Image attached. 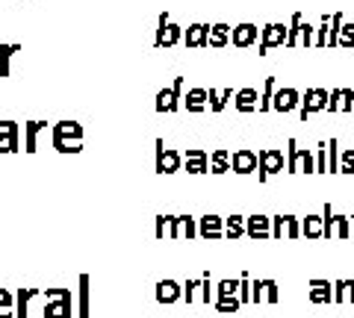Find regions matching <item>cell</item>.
I'll return each mask as SVG.
<instances>
[{
	"mask_svg": "<svg viewBox=\"0 0 354 318\" xmlns=\"http://www.w3.org/2000/svg\"><path fill=\"white\" fill-rule=\"evenodd\" d=\"M334 304H348V298H346V280H334Z\"/></svg>",
	"mask_w": 354,
	"mask_h": 318,
	"instance_id": "obj_31",
	"label": "cell"
},
{
	"mask_svg": "<svg viewBox=\"0 0 354 318\" xmlns=\"http://www.w3.org/2000/svg\"><path fill=\"white\" fill-rule=\"evenodd\" d=\"M216 310L218 312H239L242 310V301H239V295H234V298H216Z\"/></svg>",
	"mask_w": 354,
	"mask_h": 318,
	"instance_id": "obj_21",
	"label": "cell"
},
{
	"mask_svg": "<svg viewBox=\"0 0 354 318\" xmlns=\"http://www.w3.org/2000/svg\"><path fill=\"white\" fill-rule=\"evenodd\" d=\"M44 124L41 121H32V124H27L24 127V139H27V153H32L36 150V136H39V130H41Z\"/></svg>",
	"mask_w": 354,
	"mask_h": 318,
	"instance_id": "obj_23",
	"label": "cell"
},
{
	"mask_svg": "<svg viewBox=\"0 0 354 318\" xmlns=\"http://www.w3.org/2000/svg\"><path fill=\"white\" fill-rule=\"evenodd\" d=\"M174 39H177V30L169 27V32H165V41H174Z\"/></svg>",
	"mask_w": 354,
	"mask_h": 318,
	"instance_id": "obj_39",
	"label": "cell"
},
{
	"mask_svg": "<svg viewBox=\"0 0 354 318\" xmlns=\"http://www.w3.org/2000/svg\"><path fill=\"white\" fill-rule=\"evenodd\" d=\"M245 236L254 239V242H266V239H272V218L248 215L245 218Z\"/></svg>",
	"mask_w": 354,
	"mask_h": 318,
	"instance_id": "obj_7",
	"label": "cell"
},
{
	"mask_svg": "<svg viewBox=\"0 0 354 318\" xmlns=\"http://www.w3.org/2000/svg\"><path fill=\"white\" fill-rule=\"evenodd\" d=\"M234 168H236L239 174H248V171L257 168V157H254V153H248V150H239L236 157H234Z\"/></svg>",
	"mask_w": 354,
	"mask_h": 318,
	"instance_id": "obj_16",
	"label": "cell"
},
{
	"mask_svg": "<svg viewBox=\"0 0 354 318\" xmlns=\"http://www.w3.org/2000/svg\"><path fill=\"white\" fill-rule=\"evenodd\" d=\"M281 168H283V157L278 150H263L260 153V180H266L269 174L281 171Z\"/></svg>",
	"mask_w": 354,
	"mask_h": 318,
	"instance_id": "obj_11",
	"label": "cell"
},
{
	"mask_svg": "<svg viewBox=\"0 0 354 318\" xmlns=\"http://www.w3.org/2000/svg\"><path fill=\"white\" fill-rule=\"evenodd\" d=\"M171 218L174 215H157V218H153V236H157V239L169 236L171 233Z\"/></svg>",
	"mask_w": 354,
	"mask_h": 318,
	"instance_id": "obj_20",
	"label": "cell"
},
{
	"mask_svg": "<svg viewBox=\"0 0 354 318\" xmlns=\"http://www.w3.org/2000/svg\"><path fill=\"white\" fill-rule=\"evenodd\" d=\"M234 295H239V280H234V277L218 280V286H216V298H234Z\"/></svg>",
	"mask_w": 354,
	"mask_h": 318,
	"instance_id": "obj_18",
	"label": "cell"
},
{
	"mask_svg": "<svg viewBox=\"0 0 354 318\" xmlns=\"http://www.w3.org/2000/svg\"><path fill=\"white\" fill-rule=\"evenodd\" d=\"M239 301H242V306L251 304V274H245V271L239 274Z\"/></svg>",
	"mask_w": 354,
	"mask_h": 318,
	"instance_id": "obj_24",
	"label": "cell"
},
{
	"mask_svg": "<svg viewBox=\"0 0 354 318\" xmlns=\"http://www.w3.org/2000/svg\"><path fill=\"white\" fill-rule=\"evenodd\" d=\"M348 236H351V218L334 215V239H348Z\"/></svg>",
	"mask_w": 354,
	"mask_h": 318,
	"instance_id": "obj_19",
	"label": "cell"
},
{
	"mask_svg": "<svg viewBox=\"0 0 354 318\" xmlns=\"http://www.w3.org/2000/svg\"><path fill=\"white\" fill-rule=\"evenodd\" d=\"M254 39V27H239V32H236V41H239V45H248V41Z\"/></svg>",
	"mask_w": 354,
	"mask_h": 318,
	"instance_id": "obj_33",
	"label": "cell"
},
{
	"mask_svg": "<svg viewBox=\"0 0 354 318\" xmlns=\"http://www.w3.org/2000/svg\"><path fill=\"white\" fill-rule=\"evenodd\" d=\"M295 103V92H281L278 95V109H292Z\"/></svg>",
	"mask_w": 354,
	"mask_h": 318,
	"instance_id": "obj_32",
	"label": "cell"
},
{
	"mask_svg": "<svg viewBox=\"0 0 354 318\" xmlns=\"http://www.w3.org/2000/svg\"><path fill=\"white\" fill-rule=\"evenodd\" d=\"M186 171H189V174H204V171H207V157L186 159Z\"/></svg>",
	"mask_w": 354,
	"mask_h": 318,
	"instance_id": "obj_29",
	"label": "cell"
},
{
	"mask_svg": "<svg viewBox=\"0 0 354 318\" xmlns=\"http://www.w3.org/2000/svg\"><path fill=\"white\" fill-rule=\"evenodd\" d=\"M157 171L160 174H174L177 166H180V157L174 150H162V141H157Z\"/></svg>",
	"mask_w": 354,
	"mask_h": 318,
	"instance_id": "obj_12",
	"label": "cell"
},
{
	"mask_svg": "<svg viewBox=\"0 0 354 318\" xmlns=\"http://www.w3.org/2000/svg\"><path fill=\"white\" fill-rule=\"evenodd\" d=\"M301 236L304 239H322V215L301 218Z\"/></svg>",
	"mask_w": 354,
	"mask_h": 318,
	"instance_id": "obj_15",
	"label": "cell"
},
{
	"mask_svg": "<svg viewBox=\"0 0 354 318\" xmlns=\"http://www.w3.org/2000/svg\"><path fill=\"white\" fill-rule=\"evenodd\" d=\"M351 230H354V218H351Z\"/></svg>",
	"mask_w": 354,
	"mask_h": 318,
	"instance_id": "obj_40",
	"label": "cell"
},
{
	"mask_svg": "<svg viewBox=\"0 0 354 318\" xmlns=\"http://www.w3.org/2000/svg\"><path fill=\"white\" fill-rule=\"evenodd\" d=\"M198 286H201V280H186V283H183V301H186V304H192V301H195Z\"/></svg>",
	"mask_w": 354,
	"mask_h": 318,
	"instance_id": "obj_28",
	"label": "cell"
},
{
	"mask_svg": "<svg viewBox=\"0 0 354 318\" xmlns=\"http://www.w3.org/2000/svg\"><path fill=\"white\" fill-rule=\"evenodd\" d=\"M80 136H83L80 124L62 121V124L53 127V148H57L59 153H77L80 150Z\"/></svg>",
	"mask_w": 354,
	"mask_h": 318,
	"instance_id": "obj_1",
	"label": "cell"
},
{
	"mask_svg": "<svg viewBox=\"0 0 354 318\" xmlns=\"http://www.w3.org/2000/svg\"><path fill=\"white\" fill-rule=\"evenodd\" d=\"M339 171H346V174H354V153L348 150L346 157H342V168Z\"/></svg>",
	"mask_w": 354,
	"mask_h": 318,
	"instance_id": "obj_35",
	"label": "cell"
},
{
	"mask_svg": "<svg viewBox=\"0 0 354 318\" xmlns=\"http://www.w3.org/2000/svg\"><path fill=\"white\" fill-rule=\"evenodd\" d=\"M307 298H310V304H330L334 301V283L330 280H319V277H313V280H307Z\"/></svg>",
	"mask_w": 354,
	"mask_h": 318,
	"instance_id": "obj_8",
	"label": "cell"
},
{
	"mask_svg": "<svg viewBox=\"0 0 354 318\" xmlns=\"http://www.w3.org/2000/svg\"><path fill=\"white\" fill-rule=\"evenodd\" d=\"M225 171H227V153L218 150L213 157V174H225Z\"/></svg>",
	"mask_w": 354,
	"mask_h": 318,
	"instance_id": "obj_30",
	"label": "cell"
},
{
	"mask_svg": "<svg viewBox=\"0 0 354 318\" xmlns=\"http://www.w3.org/2000/svg\"><path fill=\"white\" fill-rule=\"evenodd\" d=\"M266 301H269V304H278V301H281L278 280H272V277H266Z\"/></svg>",
	"mask_w": 354,
	"mask_h": 318,
	"instance_id": "obj_26",
	"label": "cell"
},
{
	"mask_svg": "<svg viewBox=\"0 0 354 318\" xmlns=\"http://www.w3.org/2000/svg\"><path fill=\"white\" fill-rule=\"evenodd\" d=\"M254 106V92H242L239 95V109H251Z\"/></svg>",
	"mask_w": 354,
	"mask_h": 318,
	"instance_id": "obj_36",
	"label": "cell"
},
{
	"mask_svg": "<svg viewBox=\"0 0 354 318\" xmlns=\"http://www.w3.org/2000/svg\"><path fill=\"white\" fill-rule=\"evenodd\" d=\"M186 103H189V109H201L204 106V92H189Z\"/></svg>",
	"mask_w": 354,
	"mask_h": 318,
	"instance_id": "obj_34",
	"label": "cell"
},
{
	"mask_svg": "<svg viewBox=\"0 0 354 318\" xmlns=\"http://www.w3.org/2000/svg\"><path fill=\"white\" fill-rule=\"evenodd\" d=\"M48 301H44V318H71L74 306H71V289H48Z\"/></svg>",
	"mask_w": 354,
	"mask_h": 318,
	"instance_id": "obj_2",
	"label": "cell"
},
{
	"mask_svg": "<svg viewBox=\"0 0 354 318\" xmlns=\"http://www.w3.org/2000/svg\"><path fill=\"white\" fill-rule=\"evenodd\" d=\"M198 236L207 239V242H218V239H225V218H218V215L198 218Z\"/></svg>",
	"mask_w": 354,
	"mask_h": 318,
	"instance_id": "obj_6",
	"label": "cell"
},
{
	"mask_svg": "<svg viewBox=\"0 0 354 318\" xmlns=\"http://www.w3.org/2000/svg\"><path fill=\"white\" fill-rule=\"evenodd\" d=\"M198 289H201V301L204 304H213V274L204 271L201 274V286H198Z\"/></svg>",
	"mask_w": 354,
	"mask_h": 318,
	"instance_id": "obj_22",
	"label": "cell"
},
{
	"mask_svg": "<svg viewBox=\"0 0 354 318\" xmlns=\"http://www.w3.org/2000/svg\"><path fill=\"white\" fill-rule=\"evenodd\" d=\"M298 239L301 236V218L295 215H274L272 218V239Z\"/></svg>",
	"mask_w": 354,
	"mask_h": 318,
	"instance_id": "obj_3",
	"label": "cell"
},
{
	"mask_svg": "<svg viewBox=\"0 0 354 318\" xmlns=\"http://www.w3.org/2000/svg\"><path fill=\"white\" fill-rule=\"evenodd\" d=\"M39 295H41V289H18L15 292V318H27L30 315L27 306L32 298H39Z\"/></svg>",
	"mask_w": 354,
	"mask_h": 318,
	"instance_id": "obj_13",
	"label": "cell"
},
{
	"mask_svg": "<svg viewBox=\"0 0 354 318\" xmlns=\"http://www.w3.org/2000/svg\"><path fill=\"white\" fill-rule=\"evenodd\" d=\"M0 318H15V292L0 289Z\"/></svg>",
	"mask_w": 354,
	"mask_h": 318,
	"instance_id": "obj_17",
	"label": "cell"
},
{
	"mask_svg": "<svg viewBox=\"0 0 354 318\" xmlns=\"http://www.w3.org/2000/svg\"><path fill=\"white\" fill-rule=\"evenodd\" d=\"M204 30H207V27H192V32H189V41H192V45H201V41H204Z\"/></svg>",
	"mask_w": 354,
	"mask_h": 318,
	"instance_id": "obj_37",
	"label": "cell"
},
{
	"mask_svg": "<svg viewBox=\"0 0 354 318\" xmlns=\"http://www.w3.org/2000/svg\"><path fill=\"white\" fill-rule=\"evenodd\" d=\"M198 236V218H189V215H174L171 218V233L169 239H192Z\"/></svg>",
	"mask_w": 354,
	"mask_h": 318,
	"instance_id": "obj_9",
	"label": "cell"
},
{
	"mask_svg": "<svg viewBox=\"0 0 354 318\" xmlns=\"http://www.w3.org/2000/svg\"><path fill=\"white\" fill-rule=\"evenodd\" d=\"M266 301V280H251V304Z\"/></svg>",
	"mask_w": 354,
	"mask_h": 318,
	"instance_id": "obj_27",
	"label": "cell"
},
{
	"mask_svg": "<svg viewBox=\"0 0 354 318\" xmlns=\"http://www.w3.org/2000/svg\"><path fill=\"white\" fill-rule=\"evenodd\" d=\"M18 48L15 45H3V48H0V74H9V59H12V53H15Z\"/></svg>",
	"mask_w": 354,
	"mask_h": 318,
	"instance_id": "obj_25",
	"label": "cell"
},
{
	"mask_svg": "<svg viewBox=\"0 0 354 318\" xmlns=\"http://www.w3.org/2000/svg\"><path fill=\"white\" fill-rule=\"evenodd\" d=\"M15 150H18V124L0 121V153H15Z\"/></svg>",
	"mask_w": 354,
	"mask_h": 318,
	"instance_id": "obj_10",
	"label": "cell"
},
{
	"mask_svg": "<svg viewBox=\"0 0 354 318\" xmlns=\"http://www.w3.org/2000/svg\"><path fill=\"white\" fill-rule=\"evenodd\" d=\"M245 236V218L242 215H227L225 218V239L227 242H236V239Z\"/></svg>",
	"mask_w": 354,
	"mask_h": 318,
	"instance_id": "obj_14",
	"label": "cell"
},
{
	"mask_svg": "<svg viewBox=\"0 0 354 318\" xmlns=\"http://www.w3.org/2000/svg\"><path fill=\"white\" fill-rule=\"evenodd\" d=\"M77 318H92V277L80 274L77 280Z\"/></svg>",
	"mask_w": 354,
	"mask_h": 318,
	"instance_id": "obj_4",
	"label": "cell"
},
{
	"mask_svg": "<svg viewBox=\"0 0 354 318\" xmlns=\"http://www.w3.org/2000/svg\"><path fill=\"white\" fill-rule=\"evenodd\" d=\"M346 298L348 304H354V280H346Z\"/></svg>",
	"mask_w": 354,
	"mask_h": 318,
	"instance_id": "obj_38",
	"label": "cell"
},
{
	"mask_svg": "<svg viewBox=\"0 0 354 318\" xmlns=\"http://www.w3.org/2000/svg\"><path fill=\"white\" fill-rule=\"evenodd\" d=\"M153 298H157V304L169 306V304H177L183 298V283H177L171 277H165L157 283V289H153Z\"/></svg>",
	"mask_w": 354,
	"mask_h": 318,
	"instance_id": "obj_5",
	"label": "cell"
}]
</instances>
